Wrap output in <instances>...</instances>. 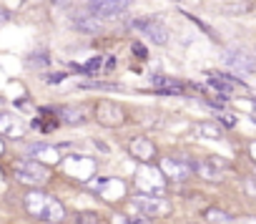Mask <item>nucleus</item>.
I'll list each match as a JSON object with an SVG mask.
<instances>
[{"label": "nucleus", "mask_w": 256, "mask_h": 224, "mask_svg": "<svg viewBox=\"0 0 256 224\" xmlns=\"http://www.w3.org/2000/svg\"><path fill=\"white\" fill-rule=\"evenodd\" d=\"M13 171L18 176V181L23 184H30V186H43L50 176H48V169L40 166L36 159H18L13 164Z\"/></svg>", "instance_id": "2"}, {"label": "nucleus", "mask_w": 256, "mask_h": 224, "mask_svg": "<svg viewBox=\"0 0 256 224\" xmlns=\"http://www.w3.org/2000/svg\"><path fill=\"white\" fill-rule=\"evenodd\" d=\"M0 154H3V141H0Z\"/></svg>", "instance_id": "27"}, {"label": "nucleus", "mask_w": 256, "mask_h": 224, "mask_svg": "<svg viewBox=\"0 0 256 224\" xmlns=\"http://www.w3.org/2000/svg\"><path fill=\"white\" fill-rule=\"evenodd\" d=\"M221 119H224V124H228V126H231V124H234V119H231V116H228V114H224V116H221Z\"/></svg>", "instance_id": "26"}, {"label": "nucleus", "mask_w": 256, "mask_h": 224, "mask_svg": "<svg viewBox=\"0 0 256 224\" xmlns=\"http://www.w3.org/2000/svg\"><path fill=\"white\" fill-rule=\"evenodd\" d=\"M228 169V164L226 161H216V159H208V161H196V169L194 171H198L204 179H208V181H218L221 176H224V171Z\"/></svg>", "instance_id": "10"}, {"label": "nucleus", "mask_w": 256, "mask_h": 224, "mask_svg": "<svg viewBox=\"0 0 256 224\" xmlns=\"http://www.w3.org/2000/svg\"><path fill=\"white\" fill-rule=\"evenodd\" d=\"M151 81H154V88L161 91L164 96H176V93H181V83H178V81H171V78H166V76H154Z\"/></svg>", "instance_id": "14"}, {"label": "nucleus", "mask_w": 256, "mask_h": 224, "mask_svg": "<svg viewBox=\"0 0 256 224\" xmlns=\"http://www.w3.org/2000/svg\"><path fill=\"white\" fill-rule=\"evenodd\" d=\"M86 88H98V91H118L120 86H116V83H88Z\"/></svg>", "instance_id": "21"}, {"label": "nucleus", "mask_w": 256, "mask_h": 224, "mask_svg": "<svg viewBox=\"0 0 256 224\" xmlns=\"http://www.w3.org/2000/svg\"><path fill=\"white\" fill-rule=\"evenodd\" d=\"M128 224H151V219H146V216H134V219H128Z\"/></svg>", "instance_id": "25"}, {"label": "nucleus", "mask_w": 256, "mask_h": 224, "mask_svg": "<svg viewBox=\"0 0 256 224\" xmlns=\"http://www.w3.org/2000/svg\"><path fill=\"white\" fill-rule=\"evenodd\" d=\"M128 149H131V156H134V159H138V161H144V164H151V161L156 159V146H154V141L146 139V136L134 139Z\"/></svg>", "instance_id": "9"}, {"label": "nucleus", "mask_w": 256, "mask_h": 224, "mask_svg": "<svg viewBox=\"0 0 256 224\" xmlns=\"http://www.w3.org/2000/svg\"><path fill=\"white\" fill-rule=\"evenodd\" d=\"M131 0H88V11L93 18H113V16H120Z\"/></svg>", "instance_id": "6"}, {"label": "nucleus", "mask_w": 256, "mask_h": 224, "mask_svg": "<svg viewBox=\"0 0 256 224\" xmlns=\"http://www.w3.org/2000/svg\"><path fill=\"white\" fill-rule=\"evenodd\" d=\"M76 224H100V216L93 214V211H83L76 216Z\"/></svg>", "instance_id": "19"}, {"label": "nucleus", "mask_w": 256, "mask_h": 224, "mask_svg": "<svg viewBox=\"0 0 256 224\" xmlns=\"http://www.w3.org/2000/svg\"><path fill=\"white\" fill-rule=\"evenodd\" d=\"M196 169V161L188 159L186 154H178V156H164L161 159V171L168 176V179H176V181H184L194 174Z\"/></svg>", "instance_id": "3"}, {"label": "nucleus", "mask_w": 256, "mask_h": 224, "mask_svg": "<svg viewBox=\"0 0 256 224\" xmlns=\"http://www.w3.org/2000/svg\"><path fill=\"white\" fill-rule=\"evenodd\" d=\"M58 114H60V121L68 126H80L90 119L86 106H63V108H58Z\"/></svg>", "instance_id": "11"}, {"label": "nucleus", "mask_w": 256, "mask_h": 224, "mask_svg": "<svg viewBox=\"0 0 256 224\" xmlns=\"http://www.w3.org/2000/svg\"><path fill=\"white\" fill-rule=\"evenodd\" d=\"M134 56H136L138 61H146V58H148V53H146V48H144L141 43H134Z\"/></svg>", "instance_id": "22"}, {"label": "nucleus", "mask_w": 256, "mask_h": 224, "mask_svg": "<svg viewBox=\"0 0 256 224\" xmlns=\"http://www.w3.org/2000/svg\"><path fill=\"white\" fill-rule=\"evenodd\" d=\"M194 134H198V136H204V139H221V136H224V131H221L216 124H198V126L194 129Z\"/></svg>", "instance_id": "17"}, {"label": "nucleus", "mask_w": 256, "mask_h": 224, "mask_svg": "<svg viewBox=\"0 0 256 224\" xmlns=\"http://www.w3.org/2000/svg\"><path fill=\"white\" fill-rule=\"evenodd\" d=\"M96 121L100 126H108V129L120 126L126 121V111L118 103H113V101H98L96 103Z\"/></svg>", "instance_id": "5"}, {"label": "nucleus", "mask_w": 256, "mask_h": 224, "mask_svg": "<svg viewBox=\"0 0 256 224\" xmlns=\"http://www.w3.org/2000/svg\"><path fill=\"white\" fill-rule=\"evenodd\" d=\"M224 63L228 68H234V71H244V73L254 71V58L248 53H244V51H226Z\"/></svg>", "instance_id": "12"}, {"label": "nucleus", "mask_w": 256, "mask_h": 224, "mask_svg": "<svg viewBox=\"0 0 256 224\" xmlns=\"http://www.w3.org/2000/svg\"><path fill=\"white\" fill-rule=\"evenodd\" d=\"M100 66H103V56H96L93 61H88V63L83 66V71H86V73H100Z\"/></svg>", "instance_id": "20"}, {"label": "nucleus", "mask_w": 256, "mask_h": 224, "mask_svg": "<svg viewBox=\"0 0 256 224\" xmlns=\"http://www.w3.org/2000/svg\"><path fill=\"white\" fill-rule=\"evenodd\" d=\"M208 81H211V86L218 88L221 93H228V91H234V88H244V91H246L244 81H238V78H234V76H226V73H208Z\"/></svg>", "instance_id": "13"}, {"label": "nucleus", "mask_w": 256, "mask_h": 224, "mask_svg": "<svg viewBox=\"0 0 256 224\" xmlns=\"http://www.w3.org/2000/svg\"><path fill=\"white\" fill-rule=\"evenodd\" d=\"M134 206L144 214V216H156V214H166L168 204L161 196H148V194H138L134 199Z\"/></svg>", "instance_id": "7"}, {"label": "nucleus", "mask_w": 256, "mask_h": 224, "mask_svg": "<svg viewBox=\"0 0 256 224\" xmlns=\"http://www.w3.org/2000/svg\"><path fill=\"white\" fill-rule=\"evenodd\" d=\"M23 204H26V211H28L30 216H36L38 221L58 224V221L66 219V206H63L56 196H50V194H46V191H38V189L28 191L26 199H23Z\"/></svg>", "instance_id": "1"}, {"label": "nucleus", "mask_w": 256, "mask_h": 224, "mask_svg": "<svg viewBox=\"0 0 256 224\" xmlns=\"http://www.w3.org/2000/svg\"><path fill=\"white\" fill-rule=\"evenodd\" d=\"M76 28H80V31H98V23H96L93 16L90 18H76Z\"/></svg>", "instance_id": "18"}, {"label": "nucleus", "mask_w": 256, "mask_h": 224, "mask_svg": "<svg viewBox=\"0 0 256 224\" xmlns=\"http://www.w3.org/2000/svg\"><path fill=\"white\" fill-rule=\"evenodd\" d=\"M66 78V73H50V76H46V83H60Z\"/></svg>", "instance_id": "24"}, {"label": "nucleus", "mask_w": 256, "mask_h": 224, "mask_svg": "<svg viewBox=\"0 0 256 224\" xmlns=\"http://www.w3.org/2000/svg\"><path fill=\"white\" fill-rule=\"evenodd\" d=\"M131 28L141 36H146L148 41H154L156 46H164L168 43V28L158 21V18H141V21H134Z\"/></svg>", "instance_id": "4"}, {"label": "nucleus", "mask_w": 256, "mask_h": 224, "mask_svg": "<svg viewBox=\"0 0 256 224\" xmlns=\"http://www.w3.org/2000/svg\"><path fill=\"white\" fill-rule=\"evenodd\" d=\"M28 63H30V66H46V63H48V56H46V53H38V58H30Z\"/></svg>", "instance_id": "23"}, {"label": "nucleus", "mask_w": 256, "mask_h": 224, "mask_svg": "<svg viewBox=\"0 0 256 224\" xmlns=\"http://www.w3.org/2000/svg\"><path fill=\"white\" fill-rule=\"evenodd\" d=\"M30 156H38V159H46V161H58L60 151L56 146H48V144H36V146H30Z\"/></svg>", "instance_id": "15"}, {"label": "nucleus", "mask_w": 256, "mask_h": 224, "mask_svg": "<svg viewBox=\"0 0 256 224\" xmlns=\"http://www.w3.org/2000/svg\"><path fill=\"white\" fill-rule=\"evenodd\" d=\"M206 221H211V224H234V216L231 214H226V211H221V209H206Z\"/></svg>", "instance_id": "16"}, {"label": "nucleus", "mask_w": 256, "mask_h": 224, "mask_svg": "<svg viewBox=\"0 0 256 224\" xmlns=\"http://www.w3.org/2000/svg\"><path fill=\"white\" fill-rule=\"evenodd\" d=\"M26 134V124L16 114H0V136L8 139H20Z\"/></svg>", "instance_id": "8"}]
</instances>
